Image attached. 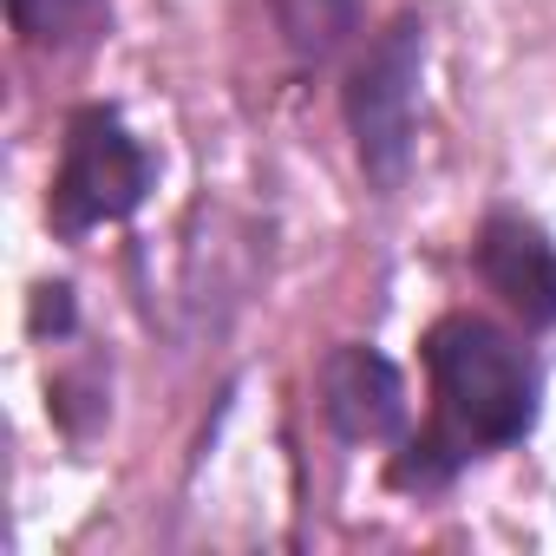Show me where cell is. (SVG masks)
<instances>
[{
  "mask_svg": "<svg viewBox=\"0 0 556 556\" xmlns=\"http://www.w3.org/2000/svg\"><path fill=\"white\" fill-rule=\"evenodd\" d=\"M419 361L432 380V419L400 439L387 484L393 491H445L471 458L510 452L543 419V361L491 315L452 308L419 334Z\"/></svg>",
  "mask_w": 556,
  "mask_h": 556,
  "instance_id": "6da1fadb",
  "label": "cell"
},
{
  "mask_svg": "<svg viewBox=\"0 0 556 556\" xmlns=\"http://www.w3.org/2000/svg\"><path fill=\"white\" fill-rule=\"evenodd\" d=\"M426 53H432V27L419 8L393 14L361 60L348 66L341 86V118L354 138V164L367 177L374 197H400L413 164H419V99H426Z\"/></svg>",
  "mask_w": 556,
  "mask_h": 556,
  "instance_id": "7a4b0ae2",
  "label": "cell"
},
{
  "mask_svg": "<svg viewBox=\"0 0 556 556\" xmlns=\"http://www.w3.org/2000/svg\"><path fill=\"white\" fill-rule=\"evenodd\" d=\"M157 190L151 144L125 125L118 105H73L60 131V164L47 177V229L60 242H86L105 223H131Z\"/></svg>",
  "mask_w": 556,
  "mask_h": 556,
  "instance_id": "3957f363",
  "label": "cell"
},
{
  "mask_svg": "<svg viewBox=\"0 0 556 556\" xmlns=\"http://www.w3.org/2000/svg\"><path fill=\"white\" fill-rule=\"evenodd\" d=\"M315 406L341 445H400L413 432L406 374L367 341H334L315 361Z\"/></svg>",
  "mask_w": 556,
  "mask_h": 556,
  "instance_id": "277c9868",
  "label": "cell"
},
{
  "mask_svg": "<svg viewBox=\"0 0 556 556\" xmlns=\"http://www.w3.org/2000/svg\"><path fill=\"white\" fill-rule=\"evenodd\" d=\"M471 268L530 334L556 328V236L536 216H523L510 203L484 210L478 236H471Z\"/></svg>",
  "mask_w": 556,
  "mask_h": 556,
  "instance_id": "5b68a950",
  "label": "cell"
},
{
  "mask_svg": "<svg viewBox=\"0 0 556 556\" xmlns=\"http://www.w3.org/2000/svg\"><path fill=\"white\" fill-rule=\"evenodd\" d=\"M282 53L295 60V73H328L367 21V0H268Z\"/></svg>",
  "mask_w": 556,
  "mask_h": 556,
  "instance_id": "8992f818",
  "label": "cell"
},
{
  "mask_svg": "<svg viewBox=\"0 0 556 556\" xmlns=\"http://www.w3.org/2000/svg\"><path fill=\"white\" fill-rule=\"evenodd\" d=\"M8 27L27 53H86L112 34V0H8Z\"/></svg>",
  "mask_w": 556,
  "mask_h": 556,
  "instance_id": "52a82bcc",
  "label": "cell"
},
{
  "mask_svg": "<svg viewBox=\"0 0 556 556\" xmlns=\"http://www.w3.org/2000/svg\"><path fill=\"white\" fill-rule=\"evenodd\" d=\"M34 341H66L79 328V302H73V282H40L34 289V315H27Z\"/></svg>",
  "mask_w": 556,
  "mask_h": 556,
  "instance_id": "ba28073f",
  "label": "cell"
}]
</instances>
